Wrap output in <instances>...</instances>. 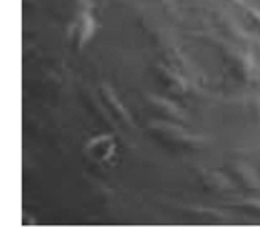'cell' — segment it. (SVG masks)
<instances>
[{
	"label": "cell",
	"instance_id": "cell-1",
	"mask_svg": "<svg viewBox=\"0 0 260 247\" xmlns=\"http://www.w3.org/2000/svg\"><path fill=\"white\" fill-rule=\"evenodd\" d=\"M88 147L91 149L92 155H94L96 158H101V160H108L115 152L113 141H111V138H107V136L94 139Z\"/></svg>",
	"mask_w": 260,
	"mask_h": 247
},
{
	"label": "cell",
	"instance_id": "cell-2",
	"mask_svg": "<svg viewBox=\"0 0 260 247\" xmlns=\"http://www.w3.org/2000/svg\"><path fill=\"white\" fill-rule=\"evenodd\" d=\"M102 96H104V99L107 102V107L111 110V113H113L118 119L124 121L125 124H132V119L128 118V113L122 108V105L118 102V99H116V96L113 92H111L108 88H102Z\"/></svg>",
	"mask_w": 260,
	"mask_h": 247
},
{
	"label": "cell",
	"instance_id": "cell-3",
	"mask_svg": "<svg viewBox=\"0 0 260 247\" xmlns=\"http://www.w3.org/2000/svg\"><path fill=\"white\" fill-rule=\"evenodd\" d=\"M157 72H158V77L161 79L163 85H165L166 88H170V91H173V92H182V91H185V83H183V80H182L180 77H177L176 74L168 72V70H165V69H161V67H160Z\"/></svg>",
	"mask_w": 260,
	"mask_h": 247
}]
</instances>
